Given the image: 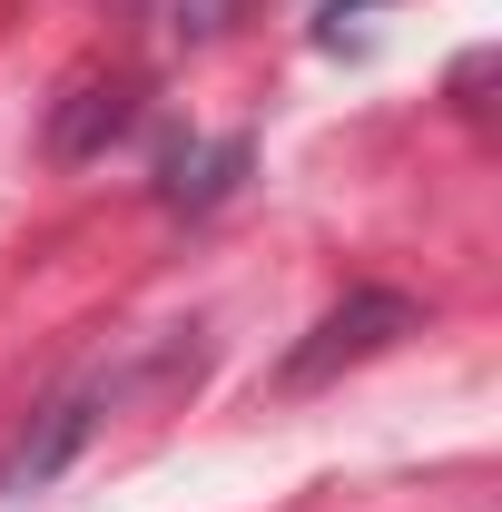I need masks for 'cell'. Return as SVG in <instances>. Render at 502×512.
<instances>
[{"mask_svg":"<svg viewBox=\"0 0 502 512\" xmlns=\"http://www.w3.org/2000/svg\"><path fill=\"white\" fill-rule=\"evenodd\" d=\"M247 138H217V148H178V158H168V178H158V197H168V207H217V197L237 188V178H247Z\"/></svg>","mask_w":502,"mask_h":512,"instance_id":"obj_4","label":"cell"},{"mask_svg":"<svg viewBox=\"0 0 502 512\" xmlns=\"http://www.w3.org/2000/svg\"><path fill=\"white\" fill-rule=\"evenodd\" d=\"M355 10H365V0H325V20H355Z\"/></svg>","mask_w":502,"mask_h":512,"instance_id":"obj_5","label":"cell"},{"mask_svg":"<svg viewBox=\"0 0 502 512\" xmlns=\"http://www.w3.org/2000/svg\"><path fill=\"white\" fill-rule=\"evenodd\" d=\"M99 414H109V375H79V384H60V394H50V404L30 414V434L0 453V503H30V493H50L69 463L89 453Z\"/></svg>","mask_w":502,"mask_h":512,"instance_id":"obj_2","label":"cell"},{"mask_svg":"<svg viewBox=\"0 0 502 512\" xmlns=\"http://www.w3.org/2000/svg\"><path fill=\"white\" fill-rule=\"evenodd\" d=\"M414 296H394V286H355L345 306H325V316L276 355V394H315V384H335L345 365H375L384 345H404L414 335Z\"/></svg>","mask_w":502,"mask_h":512,"instance_id":"obj_1","label":"cell"},{"mask_svg":"<svg viewBox=\"0 0 502 512\" xmlns=\"http://www.w3.org/2000/svg\"><path fill=\"white\" fill-rule=\"evenodd\" d=\"M128 119H138V99H128L119 79H79V89L60 99V119H50V158H60V168H89Z\"/></svg>","mask_w":502,"mask_h":512,"instance_id":"obj_3","label":"cell"}]
</instances>
